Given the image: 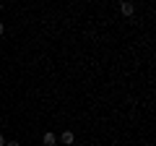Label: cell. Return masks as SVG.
<instances>
[{
  "mask_svg": "<svg viewBox=\"0 0 156 146\" xmlns=\"http://www.w3.org/2000/svg\"><path fill=\"white\" fill-rule=\"evenodd\" d=\"M120 13H122L125 18H133V13H135V3H130V0H120Z\"/></svg>",
  "mask_w": 156,
  "mask_h": 146,
  "instance_id": "obj_1",
  "label": "cell"
},
{
  "mask_svg": "<svg viewBox=\"0 0 156 146\" xmlns=\"http://www.w3.org/2000/svg\"><path fill=\"white\" fill-rule=\"evenodd\" d=\"M3 31H5V24H3V21H0V34H3Z\"/></svg>",
  "mask_w": 156,
  "mask_h": 146,
  "instance_id": "obj_5",
  "label": "cell"
},
{
  "mask_svg": "<svg viewBox=\"0 0 156 146\" xmlns=\"http://www.w3.org/2000/svg\"><path fill=\"white\" fill-rule=\"evenodd\" d=\"M0 146H5V138H3V133H0Z\"/></svg>",
  "mask_w": 156,
  "mask_h": 146,
  "instance_id": "obj_6",
  "label": "cell"
},
{
  "mask_svg": "<svg viewBox=\"0 0 156 146\" xmlns=\"http://www.w3.org/2000/svg\"><path fill=\"white\" fill-rule=\"evenodd\" d=\"M42 144H44V146H57V136L52 133V130H47V133L42 136Z\"/></svg>",
  "mask_w": 156,
  "mask_h": 146,
  "instance_id": "obj_2",
  "label": "cell"
},
{
  "mask_svg": "<svg viewBox=\"0 0 156 146\" xmlns=\"http://www.w3.org/2000/svg\"><path fill=\"white\" fill-rule=\"evenodd\" d=\"M0 11H3V3H0Z\"/></svg>",
  "mask_w": 156,
  "mask_h": 146,
  "instance_id": "obj_7",
  "label": "cell"
},
{
  "mask_svg": "<svg viewBox=\"0 0 156 146\" xmlns=\"http://www.w3.org/2000/svg\"><path fill=\"white\" fill-rule=\"evenodd\" d=\"M5 146H18V141H5Z\"/></svg>",
  "mask_w": 156,
  "mask_h": 146,
  "instance_id": "obj_4",
  "label": "cell"
},
{
  "mask_svg": "<svg viewBox=\"0 0 156 146\" xmlns=\"http://www.w3.org/2000/svg\"><path fill=\"white\" fill-rule=\"evenodd\" d=\"M73 141H76V136H73V130H65V133L60 136V144H62V146H70Z\"/></svg>",
  "mask_w": 156,
  "mask_h": 146,
  "instance_id": "obj_3",
  "label": "cell"
}]
</instances>
